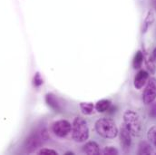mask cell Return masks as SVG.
I'll return each mask as SVG.
<instances>
[{"label": "cell", "mask_w": 156, "mask_h": 155, "mask_svg": "<svg viewBox=\"0 0 156 155\" xmlns=\"http://www.w3.org/2000/svg\"><path fill=\"white\" fill-rule=\"evenodd\" d=\"M95 131L100 136L108 139H113L118 134V128L115 122L109 118L97 120L95 122Z\"/></svg>", "instance_id": "1"}, {"label": "cell", "mask_w": 156, "mask_h": 155, "mask_svg": "<svg viewBox=\"0 0 156 155\" xmlns=\"http://www.w3.org/2000/svg\"><path fill=\"white\" fill-rule=\"evenodd\" d=\"M72 138L76 143H83L89 137V129L86 122L81 118L76 117L72 124Z\"/></svg>", "instance_id": "2"}, {"label": "cell", "mask_w": 156, "mask_h": 155, "mask_svg": "<svg viewBox=\"0 0 156 155\" xmlns=\"http://www.w3.org/2000/svg\"><path fill=\"white\" fill-rule=\"evenodd\" d=\"M124 127L133 136L139 135L142 130V122L139 114L133 111L128 110L123 114Z\"/></svg>", "instance_id": "3"}, {"label": "cell", "mask_w": 156, "mask_h": 155, "mask_svg": "<svg viewBox=\"0 0 156 155\" xmlns=\"http://www.w3.org/2000/svg\"><path fill=\"white\" fill-rule=\"evenodd\" d=\"M47 139H48V134H47L46 131L42 130L38 132H35V133L31 134L28 137V139H27L26 148L29 152L34 151L37 148H38L39 146H41L43 144V143L44 141H46Z\"/></svg>", "instance_id": "4"}, {"label": "cell", "mask_w": 156, "mask_h": 155, "mask_svg": "<svg viewBox=\"0 0 156 155\" xmlns=\"http://www.w3.org/2000/svg\"><path fill=\"white\" fill-rule=\"evenodd\" d=\"M52 131L57 137L64 138L71 132L72 125L66 120H60V121L55 122L53 123Z\"/></svg>", "instance_id": "5"}, {"label": "cell", "mask_w": 156, "mask_h": 155, "mask_svg": "<svg viewBox=\"0 0 156 155\" xmlns=\"http://www.w3.org/2000/svg\"><path fill=\"white\" fill-rule=\"evenodd\" d=\"M156 99V79H149L143 93V101L145 104H151Z\"/></svg>", "instance_id": "6"}, {"label": "cell", "mask_w": 156, "mask_h": 155, "mask_svg": "<svg viewBox=\"0 0 156 155\" xmlns=\"http://www.w3.org/2000/svg\"><path fill=\"white\" fill-rule=\"evenodd\" d=\"M131 136H132V134L130 133V132L125 127H122L121 129L120 140H121L122 147L124 152H128L130 147H131V144H132V138H131Z\"/></svg>", "instance_id": "7"}, {"label": "cell", "mask_w": 156, "mask_h": 155, "mask_svg": "<svg viewBox=\"0 0 156 155\" xmlns=\"http://www.w3.org/2000/svg\"><path fill=\"white\" fill-rule=\"evenodd\" d=\"M148 78H149V74L146 71L144 70L139 71L134 77V82H133L134 87L136 89H141L146 83Z\"/></svg>", "instance_id": "8"}, {"label": "cell", "mask_w": 156, "mask_h": 155, "mask_svg": "<svg viewBox=\"0 0 156 155\" xmlns=\"http://www.w3.org/2000/svg\"><path fill=\"white\" fill-rule=\"evenodd\" d=\"M83 151L86 153V154L89 155H97L100 153V148H99V145L94 143V142H89L87 143L83 148Z\"/></svg>", "instance_id": "9"}, {"label": "cell", "mask_w": 156, "mask_h": 155, "mask_svg": "<svg viewBox=\"0 0 156 155\" xmlns=\"http://www.w3.org/2000/svg\"><path fill=\"white\" fill-rule=\"evenodd\" d=\"M46 102L48 105H50L55 112H60L62 110V105L59 103L57 97L53 93H48L46 95Z\"/></svg>", "instance_id": "10"}, {"label": "cell", "mask_w": 156, "mask_h": 155, "mask_svg": "<svg viewBox=\"0 0 156 155\" xmlns=\"http://www.w3.org/2000/svg\"><path fill=\"white\" fill-rule=\"evenodd\" d=\"M111 107V102L109 100H101L98 101L96 103V104L94 105L95 110L98 113H105L106 111H108Z\"/></svg>", "instance_id": "11"}, {"label": "cell", "mask_w": 156, "mask_h": 155, "mask_svg": "<svg viewBox=\"0 0 156 155\" xmlns=\"http://www.w3.org/2000/svg\"><path fill=\"white\" fill-rule=\"evenodd\" d=\"M144 60L145 61V65H146V67H147L148 71L151 74H154L156 70V63L153 60L151 55L144 54Z\"/></svg>", "instance_id": "12"}, {"label": "cell", "mask_w": 156, "mask_h": 155, "mask_svg": "<svg viewBox=\"0 0 156 155\" xmlns=\"http://www.w3.org/2000/svg\"><path fill=\"white\" fill-rule=\"evenodd\" d=\"M154 21V14L153 11H149L148 15L146 16V18L144 21V25H143V33H145L148 28L150 27V26H152V24Z\"/></svg>", "instance_id": "13"}, {"label": "cell", "mask_w": 156, "mask_h": 155, "mask_svg": "<svg viewBox=\"0 0 156 155\" xmlns=\"http://www.w3.org/2000/svg\"><path fill=\"white\" fill-rule=\"evenodd\" d=\"M143 63H144V53L142 51H138L135 55H134V58H133V68L134 69H139L142 67L143 65Z\"/></svg>", "instance_id": "14"}, {"label": "cell", "mask_w": 156, "mask_h": 155, "mask_svg": "<svg viewBox=\"0 0 156 155\" xmlns=\"http://www.w3.org/2000/svg\"><path fill=\"white\" fill-rule=\"evenodd\" d=\"M151 153H153L152 146L146 142H142L139 145L138 154H151Z\"/></svg>", "instance_id": "15"}, {"label": "cell", "mask_w": 156, "mask_h": 155, "mask_svg": "<svg viewBox=\"0 0 156 155\" xmlns=\"http://www.w3.org/2000/svg\"><path fill=\"white\" fill-rule=\"evenodd\" d=\"M80 109L83 114L89 115L94 112V105L92 103H81L80 104Z\"/></svg>", "instance_id": "16"}, {"label": "cell", "mask_w": 156, "mask_h": 155, "mask_svg": "<svg viewBox=\"0 0 156 155\" xmlns=\"http://www.w3.org/2000/svg\"><path fill=\"white\" fill-rule=\"evenodd\" d=\"M147 138L148 140L156 147V126L152 127L147 133Z\"/></svg>", "instance_id": "17"}, {"label": "cell", "mask_w": 156, "mask_h": 155, "mask_svg": "<svg viewBox=\"0 0 156 155\" xmlns=\"http://www.w3.org/2000/svg\"><path fill=\"white\" fill-rule=\"evenodd\" d=\"M103 154L105 155H117L118 154V151L117 149L112 147V146H108V147H105L103 151Z\"/></svg>", "instance_id": "18"}, {"label": "cell", "mask_w": 156, "mask_h": 155, "mask_svg": "<svg viewBox=\"0 0 156 155\" xmlns=\"http://www.w3.org/2000/svg\"><path fill=\"white\" fill-rule=\"evenodd\" d=\"M38 154H58L56 151L52 149H42L38 152Z\"/></svg>", "instance_id": "19"}, {"label": "cell", "mask_w": 156, "mask_h": 155, "mask_svg": "<svg viewBox=\"0 0 156 155\" xmlns=\"http://www.w3.org/2000/svg\"><path fill=\"white\" fill-rule=\"evenodd\" d=\"M150 116L154 119H156V102L155 103H152L151 107H150V112H149Z\"/></svg>", "instance_id": "20"}, {"label": "cell", "mask_w": 156, "mask_h": 155, "mask_svg": "<svg viewBox=\"0 0 156 155\" xmlns=\"http://www.w3.org/2000/svg\"><path fill=\"white\" fill-rule=\"evenodd\" d=\"M43 83V81H42V79L40 78L38 74H37V76H36V78H35V84L36 85H40L41 83Z\"/></svg>", "instance_id": "21"}, {"label": "cell", "mask_w": 156, "mask_h": 155, "mask_svg": "<svg viewBox=\"0 0 156 155\" xmlns=\"http://www.w3.org/2000/svg\"><path fill=\"white\" fill-rule=\"evenodd\" d=\"M151 56H152V58H153V60L156 63V48L153 51V53H152V55H151Z\"/></svg>", "instance_id": "22"}, {"label": "cell", "mask_w": 156, "mask_h": 155, "mask_svg": "<svg viewBox=\"0 0 156 155\" xmlns=\"http://www.w3.org/2000/svg\"><path fill=\"white\" fill-rule=\"evenodd\" d=\"M153 5H154V6L155 7L156 9V0H153Z\"/></svg>", "instance_id": "23"}, {"label": "cell", "mask_w": 156, "mask_h": 155, "mask_svg": "<svg viewBox=\"0 0 156 155\" xmlns=\"http://www.w3.org/2000/svg\"><path fill=\"white\" fill-rule=\"evenodd\" d=\"M66 154H74V153H66Z\"/></svg>", "instance_id": "24"}]
</instances>
